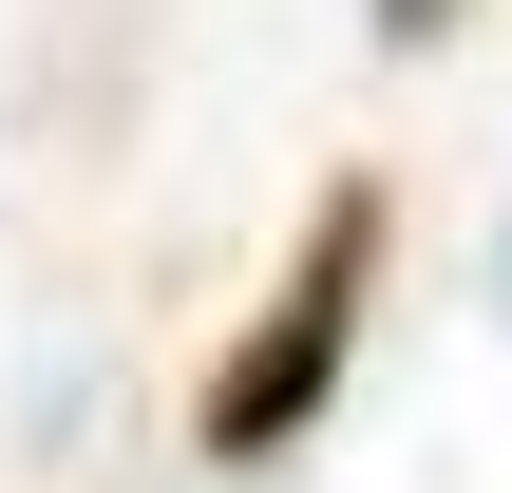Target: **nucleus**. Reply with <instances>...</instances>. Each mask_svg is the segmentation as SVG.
I'll return each instance as SVG.
<instances>
[{
    "mask_svg": "<svg viewBox=\"0 0 512 493\" xmlns=\"http://www.w3.org/2000/svg\"><path fill=\"white\" fill-rule=\"evenodd\" d=\"M437 19H456V0H380V38H437Z\"/></svg>",
    "mask_w": 512,
    "mask_h": 493,
    "instance_id": "f03ea898",
    "label": "nucleus"
},
{
    "mask_svg": "<svg viewBox=\"0 0 512 493\" xmlns=\"http://www.w3.org/2000/svg\"><path fill=\"white\" fill-rule=\"evenodd\" d=\"M361 285H380V190H323L285 304L228 342V380H209V418H190L209 475H285V456L323 437V399H342V361H361Z\"/></svg>",
    "mask_w": 512,
    "mask_h": 493,
    "instance_id": "f257e3e1",
    "label": "nucleus"
}]
</instances>
